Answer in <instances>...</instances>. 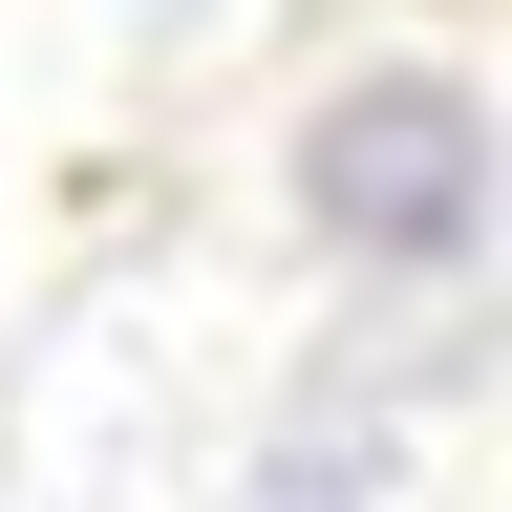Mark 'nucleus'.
I'll return each instance as SVG.
<instances>
[{
    "label": "nucleus",
    "instance_id": "1",
    "mask_svg": "<svg viewBox=\"0 0 512 512\" xmlns=\"http://www.w3.org/2000/svg\"><path fill=\"white\" fill-rule=\"evenodd\" d=\"M299 214L342 235V256H470V214H491V107L427 86V64L342 86V107L299 128Z\"/></svg>",
    "mask_w": 512,
    "mask_h": 512
}]
</instances>
